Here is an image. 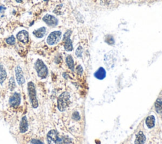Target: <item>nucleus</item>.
Listing matches in <instances>:
<instances>
[{"instance_id":"1","label":"nucleus","mask_w":162,"mask_h":144,"mask_svg":"<svg viewBox=\"0 0 162 144\" xmlns=\"http://www.w3.org/2000/svg\"><path fill=\"white\" fill-rule=\"evenodd\" d=\"M47 140L49 144H67V140L60 136L59 133L55 130H50L47 135Z\"/></svg>"},{"instance_id":"2","label":"nucleus","mask_w":162,"mask_h":144,"mask_svg":"<svg viewBox=\"0 0 162 144\" xmlns=\"http://www.w3.org/2000/svg\"><path fill=\"white\" fill-rule=\"evenodd\" d=\"M34 68L37 72V76L41 79H45L48 75V69L47 66L42 60L38 59L34 64Z\"/></svg>"},{"instance_id":"3","label":"nucleus","mask_w":162,"mask_h":144,"mask_svg":"<svg viewBox=\"0 0 162 144\" xmlns=\"http://www.w3.org/2000/svg\"><path fill=\"white\" fill-rule=\"evenodd\" d=\"M70 104V95L67 92H63L58 99V109L60 111H64Z\"/></svg>"},{"instance_id":"4","label":"nucleus","mask_w":162,"mask_h":144,"mask_svg":"<svg viewBox=\"0 0 162 144\" xmlns=\"http://www.w3.org/2000/svg\"><path fill=\"white\" fill-rule=\"evenodd\" d=\"M27 89L32 106L34 108H37L38 107V101L37 99V93L35 84L32 82H29L27 85Z\"/></svg>"},{"instance_id":"5","label":"nucleus","mask_w":162,"mask_h":144,"mask_svg":"<svg viewBox=\"0 0 162 144\" xmlns=\"http://www.w3.org/2000/svg\"><path fill=\"white\" fill-rule=\"evenodd\" d=\"M62 35V32L60 30L53 31L48 35L46 39V42L49 45H55L60 41Z\"/></svg>"},{"instance_id":"6","label":"nucleus","mask_w":162,"mask_h":144,"mask_svg":"<svg viewBox=\"0 0 162 144\" xmlns=\"http://www.w3.org/2000/svg\"><path fill=\"white\" fill-rule=\"evenodd\" d=\"M43 22L49 27H55L59 24L58 19L53 15L46 14L42 17Z\"/></svg>"},{"instance_id":"7","label":"nucleus","mask_w":162,"mask_h":144,"mask_svg":"<svg viewBox=\"0 0 162 144\" xmlns=\"http://www.w3.org/2000/svg\"><path fill=\"white\" fill-rule=\"evenodd\" d=\"M16 80L19 85H23L25 83V79L22 68L20 66H17L15 68Z\"/></svg>"},{"instance_id":"8","label":"nucleus","mask_w":162,"mask_h":144,"mask_svg":"<svg viewBox=\"0 0 162 144\" xmlns=\"http://www.w3.org/2000/svg\"><path fill=\"white\" fill-rule=\"evenodd\" d=\"M21 103V95L18 92L13 93L9 99L10 105L13 108H17Z\"/></svg>"},{"instance_id":"9","label":"nucleus","mask_w":162,"mask_h":144,"mask_svg":"<svg viewBox=\"0 0 162 144\" xmlns=\"http://www.w3.org/2000/svg\"><path fill=\"white\" fill-rule=\"evenodd\" d=\"M16 38L19 41L24 44H26L29 40V32L26 30H22L17 34Z\"/></svg>"},{"instance_id":"10","label":"nucleus","mask_w":162,"mask_h":144,"mask_svg":"<svg viewBox=\"0 0 162 144\" xmlns=\"http://www.w3.org/2000/svg\"><path fill=\"white\" fill-rule=\"evenodd\" d=\"M33 35L37 39L43 38L46 34V28L45 27H41L34 30L32 32Z\"/></svg>"},{"instance_id":"11","label":"nucleus","mask_w":162,"mask_h":144,"mask_svg":"<svg viewBox=\"0 0 162 144\" xmlns=\"http://www.w3.org/2000/svg\"><path fill=\"white\" fill-rule=\"evenodd\" d=\"M28 128H29V125H28L27 119V117L25 116L22 118L20 121V128H19L20 133H25L28 130Z\"/></svg>"},{"instance_id":"12","label":"nucleus","mask_w":162,"mask_h":144,"mask_svg":"<svg viewBox=\"0 0 162 144\" xmlns=\"http://www.w3.org/2000/svg\"><path fill=\"white\" fill-rule=\"evenodd\" d=\"M7 77V73L5 67L3 65H0V83L3 84Z\"/></svg>"},{"instance_id":"13","label":"nucleus","mask_w":162,"mask_h":144,"mask_svg":"<svg viewBox=\"0 0 162 144\" xmlns=\"http://www.w3.org/2000/svg\"><path fill=\"white\" fill-rule=\"evenodd\" d=\"M145 141H146V136H144L142 131H139L136 135L135 144H144Z\"/></svg>"},{"instance_id":"14","label":"nucleus","mask_w":162,"mask_h":144,"mask_svg":"<svg viewBox=\"0 0 162 144\" xmlns=\"http://www.w3.org/2000/svg\"><path fill=\"white\" fill-rule=\"evenodd\" d=\"M94 76L96 78L99 79V80H103L106 77V71L105 70L101 67L99 68L94 73Z\"/></svg>"},{"instance_id":"15","label":"nucleus","mask_w":162,"mask_h":144,"mask_svg":"<svg viewBox=\"0 0 162 144\" xmlns=\"http://www.w3.org/2000/svg\"><path fill=\"white\" fill-rule=\"evenodd\" d=\"M64 48L65 51H72L73 50V45H72V41L71 40L70 38H68L64 40Z\"/></svg>"},{"instance_id":"16","label":"nucleus","mask_w":162,"mask_h":144,"mask_svg":"<svg viewBox=\"0 0 162 144\" xmlns=\"http://www.w3.org/2000/svg\"><path fill=\"white\" fill-rule=\"evenodd\" d=\"M154 123H155V118L154 116L151 115L146 118V124L149 128H153L154 126Z\"/></svg>"},{"instance_id":"17","label":"nucleus","mask_w":162,"mask_h":144,"mask_svg":"<svg viewBox=\"0 0 162 144\" xmlns=\"http://www.w3.org/2000/svg\"><path fill=\"white\" fill-rule=\"evenodd\" d=\"M66 63H67V65L68 67L72 71H74V60H73V58H72V56L69 55V56H67Z\"/></svg>"},{"instance_id":"18","label":"nucleus","mask_w":162,"mask_h":144,"mask_svg":"<svg viewBox=\"0 0 162 144\" xmlns=\"http://www.w3.org/2000/svg\"><path fill=\"white\" fill-rule=\"evenodd\" d=\"M155 109L158 113H162V101L158 99L154 104Z\"/></svg>"},{"instance_id":"19","label":"nucleus","mask_w":162,"mask_h":144,"mask_svg":"<svg viewBox=\"0 0 162 144\" xmlns=\"http://www.w3.org/2000/svg\"><path fill=\"white\" fill-rule=\"evenodd\" d=\"M8 87H9V89L10 91H13L15 87H16V83H15V79L13 77H12L10 80H9V83H8Z\"/></svg>"},{"instance_id":"20","label":"nucleus","mask_w":162,"mask_h":144,"mask_svg":"<svg viewBox=\"0 0 162 144\" xmlns=\"http://www.w3.org/2000/svg\"><path fill=\"white\" fill-rule=\"evenodd\" d=\"M6 42L8 44V45H15V43H16V39L15 37H14V35H11L10 37H8V38L6 39L5 40Z\"/></svg>"},{"instance_id":"21","label":"nucleus","mask_w":162,"mask_h":144,"mask_svg":"<svg viewBox=\"0 0 162 144\" xmlns=\"http://www.w3.org/2000/svg\"><path fill=\"white\" fill-rule=\"evenodd\" d=\"M105 41L107 44H109L110 45H114V44L115 43V40H114L113 36L110 35H109L106 37Z\"/></svg>"},{"instance_id":"22","label":"nucleus","mask_w":162,"mask_h":144,"mask_svg":"<svg viewBox=\"0 0 162 144\" xmlns=\"http://www.w3.org/2000/svg\"><path fill=\"white\" fill-rule=\"evenodd\" d=\"M82 47L81 46L78 47V48L77 49L76 51H75V55L77 57H81L82 56Z\"/></svg>"},{"instance_id":"23","label":"nucleus","mask_w":162,"mask_h":144,"mask_svg":"<svg viewBox=\"0 0 162 144\" xmlns=\"http://www.w3.org/2000/svg\"><path fill=\"white\" fill-rule=\"evenodd\" d=\"M71 34H72V31L70 30H67L64 35V40L66 39H68V38H70V36H71Z\"/></svg>"},{"instance_id":"24","label":"nucleus","mask_w":162,"mask_h":144,"mask_svg":"<svg viewBox=\"0 0 162 144\" xmlns=\"http://www.w3.org/2000/svg\"><path fill=\"white\" fill-rule=\"evenodd\" d=\"M73 118L75 120H80V116L78 112H75L73 113Z\"/></svg>"},{"instance_id":"25","label":"nucleus","mask_w":162,"mask_h":144,"mask_svg":"<svg viewBox=\"0 0 162 144\" xmlns=\"http://www.w3.org/2000/svg\"><path fill=\"white\" fill-rule=\"evenodd\" d=\"M31 143L33 144H44L41 141L37 139H32L31 140Z\"/></svg>"},{"instance_id":"26","label":"nucleus","mask_w":162,"mask_h":144,"mask_svg":"<svg viewBox=\"0 0 162 144\" xmlns=\"http://www.w3.org/2000/svg\"><path fill=\"white\" fill-rule=\"evenodd\" d=\"M82 72H83V69H82V67H81V65L78 66V67H77V73H78V74L82 75Z\"/></svg>"},{"instance_id":"27","label":"nucleus","mask_w":162,"mask_h":144,"mask_svg":"<svg viewBox=\"0 0 162 144\" xmlns=\"http://www.w3.org/2000/svg\"><path fill=\"white\" fill-rule=\"evenodd\" d=\"M5 9V8L3 6H0V13H1Z\"/></svg>"},{"instance_id":"28","label":"nucleus","mask_w":162,"mask_h":144,"mask_svg":"<svg viewBox=\"0 0 162 144\" xmlns=\"http://www.w3.org/2000/svg\"><path fill=\"white\" fill-rule=\"evenodd\" d=\"M15 1L17 2V3H22L23 2V0H15Z\"/></svg>"}]
</instances>
